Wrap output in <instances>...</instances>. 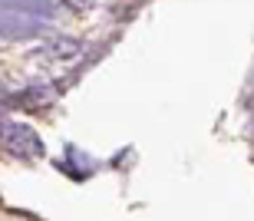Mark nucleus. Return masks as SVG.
Instances as JSON below:
<instances>
[{
	"instance_id": "obj_1",
	"label": "nucleus",
	"mask_w": 254,
	"mask_h": 221,
	"mask_svg": "<svg viewBox=\"0 0 254 221\" xmlns=\"http://www.w3.org/2000/svg\"><path fill=\"white\" fill-rule=\"evenodd\" d=\"M0 145L13 155H23V159H37L43 155V142L37 139V132L23 122H10V119H0Z\"/></svg>"
}]
</instances>
